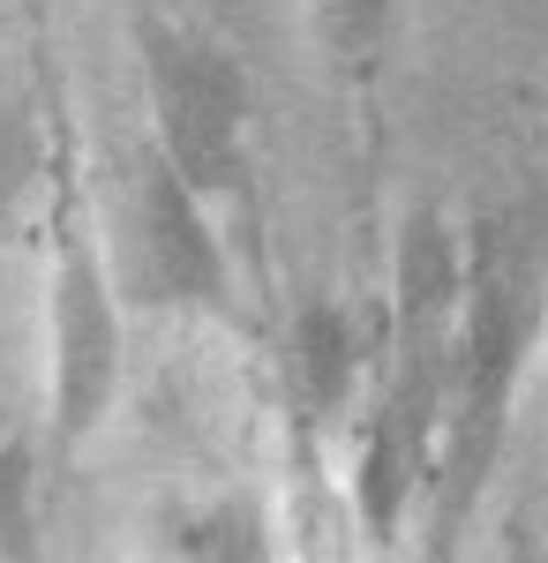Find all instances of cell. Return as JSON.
Masks as SVG:
<instances>
[{
    "label": "cell",
    "instance_id": "1",
    "mask_svg": "<svg viewBox=\"0 0 548 563\" xmlns=\"http://www.w3.org/2000/svg\"><path fill=\"white\" fill-rule=\"evenodd\" d=\"M459 339H451V384H443V435L428 474L421 533L428 549H451L489 496V474L504 459L518 384L534 368L548 331V196H511L459 233Z\"/></svg>",
    "mask_w": 548,
    "mask_h": 563
},
{
    "label": "cell",
    "instance_id": "2",
    "mask_svg": "<svg viewBox=\"0 0 548 563\" xmlns=\"http://www.w3.org/2000/svg\"><path fill=\"white\" fill-rule=\"evenodd\" d=\"M459 271L465 241L436 211H421L398 241V301H391V339H383L376 406L361 429V526L376 541H398L406 511L428 496L436 474V435H443V384H451V339H459Z\"/></svg>",
    "mask_w": 548,
    "mask_h": 563
},
{
    "label": "cell",
    "instance_id": "3",
    "mask_svg": "<svg viewBox=\"0 0 548 563\" xmlns=\"http://www.w3.org/2000/svg\"><path fill=\"white\" fill-rule=\"evenodd\" d=\"M98 249L113 294L135 316H233V263L211 225V203L180 180L158 143L128 151L98 211Z\"/></svg>",
    "mask_w": 548,
    "mask_h": 563
},
{
    "label": "cell",
    "instance_id": "4",
    "mask_svg": "<svg viewBox=\"0 0 548 563\" xmlns=\"http://www.w3.org/2000/svg\"><path fill=\"white\" fill-rule=\"evenodd\" d=\"M135 45H143L151 143L180 166V180L204 203H233L249 188V76L233 45L173 15H151Z\"/></svg>",
    "mask_w": 548,
    "mask_h": 563
},
{
    "label": "cell",
    "instance_id": "5",
    "mask_svg": "<svg viewBox=\"0 0 548 563\" xmlns=\"http://www.w3.org/2000/svg\"><path fill=\"white\" fill-rule=\"evenodd\" d=\"M121 294H113V271L98 249V225L84 218L76 196H61L53 218V271H45V346H53V459H76L98 421L113 413V390H121Z\"/></svg>",
    "mask_w": 548,
    "mask_h": 563
},
{
    "label": "cell",
    "instance_id": "6",
    "mask_svg": "<svg viewBox=\"0 0 548 563\" xmlns=\"http://www.w3.org/2000/svg\"><path fill=\"white\" fill-rule=\"evenodd\" d=\"M353 376H361V331L331 301H308L286 331V406H294L300 443H316L346 413Z\"/></svg>",
    "mask_w": 548,
    "mask_h": 563
},
{
    "label": "cell",
    "instance_id": "7",
    "mask_svg": "<svg viewBox=\"0 0 548 563\" xmlns=\"http://www.w3.org/2000/svg\"><path fill=\"white\" fill-rule=\"evenodd\" d=\"M300 15H308V38H316V53L331 60L338 84H353V90L376 84L398 0H300Z\"/></svg>",
    "mask_w": 548,
    "mask_h": 563
},
{
    "label": "cell",
    "instance_id": "8",
    "mask_svg": "<svg viewBox=\"0 0 548 563\" xmlns=\"http://www.w3.org/2000/svg\"><path fill=\"white\" fill-rule=\"evenodd\" d=\"M39 533V443L0 413V556H31Z\"/></svg>",
    "mask_w": 548,
    "mask_h": 563
},
{
    "label": "cell",
    "instance_id": "9",
    "mask_svg": "<svg viewBox=\"0 0 548 563\" xmlns=\"http://www.w3.org/2000/svg\"><path fill=\"white\" fill-rule=\"evenodd\" d=\"M39 166H45V143H39V121H31V106L0 98V233L15 225V211H23V196H31Z\"/></svg>",
    "mask_w": 548,
    "mask_h": 563
}]
</instances>
